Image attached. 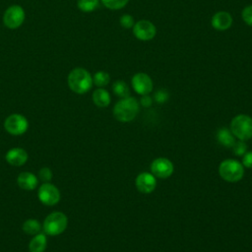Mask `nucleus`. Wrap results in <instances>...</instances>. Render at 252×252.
I'll return each instance as SVG.
<instances>
[{"instance_id":"1","label":"nucleus","mask_w":252,"mask_h":252,"mask_svg":"<svg viewBox=\"0 0 252 252\" xmlns=\"http://www.w3.org/2000/svg\"><path fill=\"white\" fill-rule=\"evenodd\" d=\"M67 82L70 90L79 94L89 92L94 84L90 72L84 68L73 69L68 75Z\"/></svg>"},{"instance_id":"2","label":"nucleus","mask_w":252,"mask_h":252,"mask_svg":"<svg viewBox=\"0 0 252 252\" xmlns=\"http://www.w3.org/2000/svg\"><path fill=\"white\" fill-rule=\"evenodd\" d=\"M139 112V103L136 98L127 96L121 98L113 107V116L120 122L132 121Z\"/></svg>"},{"instance_id":"3","label":"nucleus","mask_w":252,"mask_h":252,"mask_svg":"<svg viewBox=\"0 0 252 252\" xmlns=\"http://www.w3.org/2000/svg\"><path fill=\"white\" fill-rule=\"evenodd\" d=\"M229 130L238 140H249L252 138V117L246 114L234 116L230 122Z\"/></svg>"},{"instance_id":"4","label":"nucleus","mask_w":252,"mask_h":252,"mask_svg":"<svg viewBox=\"0 0 252 252\" xmlns=\"http://www.w3.org/2000/svg\"><path fill=\"white\" fill-rule=\"evenodd\" d=\"M219 173L227 182H237L244 175V166L236 159H224L219 165Z\"/></svg>"},{"instance_id":"5","label":"nucleus","mask_w":252,"mask_h":252,"mask_svg":"<svg viewBox=\"0 0 252 252\" xmlns=\"http://www.w3.org/2000/svg\"><path fill=\"white\" fill-rule=\"evenodd\" d=\"M68 225V218L62 212H53L49 214L42 224L43 232L47 235L55 236L61 234Z\"/></svg>"},{"instance_id":"6","label":"nucleus","mask_w":252,"mask_h":252,"mask_svg":"<svg viewBox=\"0 0 252 252\" xmlns=\"http://www.w3.org/2000/svg\"><path fill=\"white\" fill-rule=\"evenodd\" d=\"M4 128L11 135H22L27 132L29 128V122L24 115L14 113L5 119Z\"/></svg>"},{"instance_id":"7","label":"nucleus","mask_w":252,"mask_h":252,"mask_svg":"<svg viewBox=\"0 0 252 252\" xmlns=\"http://www.w3.org/2000/svg\"><path fill=\"white\" fill-rule=\"evenodd\" d=\"M151 173L161 179H166L173 173V163L166 158H158L154 159L150 165Z\"/></svg>"},{"instance_id":"8","label":"nucleus","mask_w":252,"mask_h":252,"mask_svg":"<svg viewBox=\"0 0 252 252\" xmlns=\"http://www.w3.org/2000/svg\"><path fill=\"white\" fill-rule=\"evenodd\" d=\"M37 197L39 201L46 206L56 205L60 200V192L56 186L46 182L39 186L37 191Z\"/></svg>"},{"instance_id":"9","label":"nucleus","mask_w":252,"mask_h":252,"mask_svg":"<svg viewBox=\"0 0 252 252\" xmlns=\"http://www.w3.org/2000/svg\"><path fill=\"white\" fill-rule=\"evenodd\" d=\"M25 20V11L19 5L10 6L4 13L3 22L4 25L9 29L19 28Z\"/></svg>"},{"instance_id":"10","label":"nucleus","mask_w":252,"mask_h":252,"mask_svg":"<svg viewBox=\"0 0 252 252\" xmlns=\"http://www.w3.org/2000/svg\"><path fill=\"white\" fill-rule=\"evenodd\" d=\"M133 33L138 39L148 41L155 37L157 33V29L152 22L147 20H141L134 24Z\"/></svg>"},{"instance_id":"11","label":"nucleus","mask_w":252,"mask_h":252,"mask_svg":"<svg viewBox=\"0 0 252 252\" xmlns=\"http://www.w3.org/2000/svg\"><path fill=\"white\" fill-rule=\"evenodd\" d=\"M131 84L134 91L141 95L149 94L153 91V81L146 73L135 74L131 80Z\"/></svg>"},{"instance_id":"12","label":"nucleus","mask_w":252,"mask_h":252,"mask_svg":"<svg viewBox=\"0 0 252 252\" xmlns=\"http://www.w3.org/2000/svg\"><path fill=\"white\" fill-rule=\"evenodd\" d=\"M135 185L139 192L143 194H150L156 189V176H154L150 172H142L139 175H137L135 179Z\"/></svg>"},{"instance_id":"13","label":"nucleus","mask_w":252,"mask_h":252,"mask_svg":"<svg viewBox=\"0 0 252 252\" xmlns=\"http://www.w3.org/2000/svg\"><path fill=\"white\" fill-rule=\"evenodd\" d=\"M212 27L217 31H225L232 25V17L228 12L220 11L216 13L211 20Z\"/></svg>"},{"instance_id":"14","label":"nucleus","mask_w":252,"mask_h":252,"mask_svg":"<svg viewBox=\"0 0 252 252\" xmlns=\"http://www.w3.org/2000/svg\"><path fill=\"white\" fill-rule=\"evenodd\" d=\"M6 161L14 166H21L28 160V153L22 148L10 149L5 155Z\"/></svg>"},{"instance_id":"15","label":"nucleus","mask_w":252,"mask_h":252,"mask_svg":"<svg viewBox=\"0 0 252 252\" xmlns=\"http://www.w3.org/2000/svg\"><path fill=\"white\" fill-rule=\"evenodd\" d=\"M17 183L24 190H33L38 184V178L32 172L24 171L18 175Z\"/></svg>"},{"instance_id":"16","label":"nucleus","mask_w":252,"mask_h":252,"mask_svg":"<svg viewBox=\"0 0 252 252\" xmlns=\"http://www.w3.org/2000/svg\"><path fill=\"white\" fill-rule=\"evenodd\" d=\"M217 140L221 146L225 148H232L234 143L236 142L235 137L233 136L229 128H226V127H221L218 130Z\"/></svg>"},{"instance_id":"17","label":"nucleus","mask_w":252,"mask_h":252,"mask_svg":"<svg viewBox=\"0 0 252 252\" xmlns=\"http://www.w3.org/2000/svg\"><path fill=\"white\" fill-rule=\"evenodd\" d=\"M47 245L46 234L44 232H39L35 234L29 243L30 252H44Z\"/></svg>"},{"instance_id":"18","label":"nucleus","mask_w":252,"mask_h":252,"mask_svg":"<svg viewBox=\"0 0 252 252\" xmlns=\"http://www.w3.org/2000/svg\"><path fill=\"white\" fill-rule=\"evenodd\" d=\"M110 94L109 93L102 89L98 88L93 93V101L98 107H106L110 103Z\"/></svg>"},{"instance_id":"19","label":"nucleus","mask_w":252,"mask_h":252,"mask_svg":"<svg viewBox=\"0 0 252 252\" xmlns=\"http://www.w3.org/2000/svg\"><path fill=\"white\" fill-rule=\"evenodd\" d=\"M22 228H23L24 232H26L27 234L35 235V234H37V233L40 232V230H41V225H40V223H39L38 220H33V219H30V220H27L23 223Z\"/></svg>"},{"instance_id":"20","label":"nucleus","mask_w":252,"mask_h":252,"mask_svg":"<svg viewBox=\"0 0 252 252\" xmlns=\"http://www.w3.org/2000/svg\"><path fill=\"white\" fill-rule=\"evenodd\" d=\"M112 90H113V93L121 97V98H124V97H127V96H130V90H129V87L128 85L122 81V80H117L114 82V84L112 85Z\"/></svg>"},{"instance_id":"21","label":"nucleus","mask_w":252,"mask_h":252,"mask_svg":"<svg viewBox=\"0 0 252 252\" xmlns=\"http://www.w3.org/2000/svg\"><path fill=\"white\" fill-rule=\"evenodd\" d=\"M109 80H110V77L108 73L104 71H98L93 77V83L99 88L106 86L109 83Z\"/></svg>"},{"instance_id":"22","label":"nucleus","mask_w":252,"mask_h":252,"mask_svg":"<svg viewBox=\"0 0 252 252\" xmlns=\"http://www.w3.org/2000/svg\"><path fill=\"white\" fill-rule=\"evenodd\" d=\"M77 6L83 12H92L98 7V0H78Z\"/></svg>"},{"instance_id":"23","label":"nucleus","mask_w":252,"mask_h":252,"mask_svg":"<svg viewBox=\"0 0 252 252\" xmlns=\"http://www.w3.org/2000/svg\"><path fill=\"white\" fill-rule=\"evenodd\" d=\"M129 0H101L102 4L110 10H119L123 8Z\"/></svg>"},{"instance_id":"24","label":"nucleus","mask_w":252,"mask_h":252,"mask_svg":"<svg viewBox=\"0 0 252 252\" xmlns=\"http://www.w3.org/2000/svg\"><path fill=\"white\" fill-rule=\"evenodd\" d=\"M232 150L234 152V154L238 157H242L246 152H247V145L245 143V141H237L234 143Z\"/></svg>"},{"instance_id":"25","label":"nucleus","mask_w":252,"mask_h":252,"mask_svg":"<svg viewBox=\"0 0 252 252\" xmlns=\"http://www.w3.org/2000/svg\"><path fill=\"white\" fill-rule=\"evenodd\" d=\"M154 98L158 103H164L165 101L168 100L169 98V94L166 90L164 89H159L158 90L155 94H154Z\"/></svg>"},{"instance_id":"26","label":"nucleus","mask_w":252,"mask_h":252,"mask_svg":"<svg viewBox=\"0 0 252 252\" xmlns=\"http://www.w3.org/2000/svg\"><path fill=\"white\" fill-rule=\"evenodd\" d=\"M241 16H242V19L245 22V24L252 27V5L246 6L242 10Z\"/></svg>"},{"instance_id":"27","label":"nucleus","mask_w":252,"mask_h":252,"mask_svg":"<svg viewBox=\"0 0 252 252\" xmlns=\"http://www.w3.org/2000/svg\"><path fill=\"white\" fill-rule=\"evenodd\" d=\"M38 177L44 183L49 182L52 178V171L48 167H42L38 172Z\"/></svg>"},{"instance_id":"28","label":"nucleus","mask_w":252,"mask_h":252,"mask_svg":"<svg viewBox=\"0 0 252 252\" xmlns=\"http://www.w3.org/2000/svg\"><path fill=\"white\" fill-rule=\"evenodd\" d=\"M119 22H120V25H121L123 28H125V29H130V28H132V27L134 26V24H135L133 17H132L131 15H128V14H124V15L120 18Z\"/></svg>"},{"instance_id":"29","label":"nucleus","mask_w":252,"mask_h":252,"mask_svg":"<svg viewBox=\"0 0 252 252\" xmlns=\"http://www.w3.org/2000/svg\"><path fill=\"white\" fill-rule=\"evenodd\" d=\"M242 165L247 168H252V152H246L242 156Z\"/></svg>"},{"instance_id":"30","label":"nucleus","mask_w":252,"mask_h":252,"mask_svg":"<svg viewBox=\"0 0 252 252\" xmlns=\"http://www.w3.org/2000/svg\"><path fill=\"white\" fill-rule=\"evenodd\" d=\"M140 103L144 107H150L153 103V99L149 94H144V95H142V97L140 99Z\"/></svg>"}]
</instances>
